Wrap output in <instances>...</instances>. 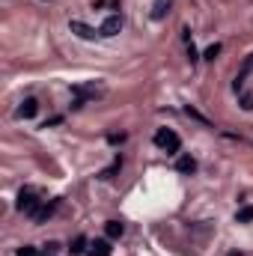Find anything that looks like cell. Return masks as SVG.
<instances>
[{"label":"cell","instance_id":"obj_6","mask_svg":"<svg viewBox=\"0 0 253 256\" xmlns=\"http://www.w3.org/2000/svg\"><path fill=\"white\" fill-rule=\"evenodd\" d=\"M176 170H179V173H194V170H197V161H194V155H179V161H176Z\"/></svg>","mask_w":253,"mask_h":256},{"label":"cell","instance_id":"obj_3","mask_svg":"<svg viewBox=\"0 0 253 256\" xmlns=\"http://www.w3.org/2000/svg\"><path fill=\"white\" fill-rule=\"evenodd\" d=\"M119 30H122V18H119V15H107V18L101 21V27H98L101 36H116Z\"/></svg>","mask_w":253,"mask_h":256},{"label":"cell","instance_id":"obj_10","mask_svg":"<svg viewBox=\"0 0 253 256\" xmlns=\"http://www.w3.org/2000/svg\"><path fill=\"white\" fill-rule=\"evenodd\" d=\"M84 247H87V238H84V235H78L75 241L69 244V253H71V256H81V253H84Z\"/></svg>","mask_w":253,"mask_h":256},{"label":"cell","instance_id":"obj_18","mask_svg":"<svg viewBox=\"0 0 253 256\" xmlns=\"http://www.w3.org/2000/svg\"><path fill=\"white\" fill-rule=\"evenodd\" d=\"M244 71H253V54H250L247 60H244Z\"/></svg>","mask_w":253,"mask_h":256},{"label":"cell","instance_id":"obj_14","mask_svg":"<svg viewBox=\"0 0 253 256\" xmlns=\"http://www.w3.org/2000/svg\"><path fill=\"white\" fill-rule=\"evenodd\" d=\"M221 54V45H211V48H206V60H214Z\"/></svg>","mask_w":253,"mask_h":256},{"label":"cell","instance_id":"obj_4","mask_svg":"<svg viewBox=\"0 0 253 256\" xmlns=\"http://www.w3.org/2000/svg\"><path fill=\"white\" fill-rule=\"evenodd\" d=\"M36 111H39V101H36V98H24L21 107H18V116H21V119H33Z\"/></svg>","mask_w":253,"mask_h":256},{"label":"cell","instance_id":"obj_12","mask_svg":"<svg viewBox=\"0 0 253 256\" xmlns=\"http://www.w3.org/2000/svg\"><path fill=\"white\" fill-rule=\"evenodd\" d=\"M51 211H54V206H42V209H39V211H36L33 217H36V221H39V224H42V221H48V217H51Z\"/></svg>","mask_w":253,"mask_h":256},{"label":"cell","instance_id":"obj_8","mask_svg":"<svg viewBox=\"0 0 253 256\" xmlns=\"http://www.w3.org/2000/svg\"><path fill=\"white\" fill-rule=\"evenodd\" d=\"M167 12H170V0H155V3H152V18L155 21L167 18Z\"/></svg>","mask_w":253,"mask_h":256},{"label":"cell","instance_id":"obj_19","mask_svg":"<svg viewBox=\"0 0 253 256\" xmlns=\"http://www.w3.org/2000/svg\"><path fill=\"white\" fill-rule=\"evenodd\" d=\"M230 256H241V253H230Z\"/></svg>","mask_w":253,"mask_h":256},{"label":"cell","instance_id":"obj_15","mask_svg":"<svg viewBox=\"0 0 253 256\" xmlns=\"http://www.w3.org/2000/svg\"><path fill=\"white\" fill-rule=\"evenodd\" d=\"M18 256H39L36 247H18Z\"/></svg>","mask_w":253,"mask_h":256},{"label":"cell","instance_id":"obj_11","mask_svg":"<svg viewBox=\"0 0 253 256\" xmlns=\"http://www.w3.org/2000/svg\"><path fill=\"white\" fill-rule=\"evenodd\" d=\"M235 221H238V224H250V221H253V206H244V209H238Z\"/></svg>","mask_w":253,"mask_h":256},{"label":"cell","instance_id":"obj_9","mask_svg":"<svg viewBox=\"0 0 253 256\" xmlns=\"http://www.w3.org/2000/svg\"><path fill=\"white\" fill-rule=\"evenodd\" d=\"M104 233H107V238H122L125 227H122L119 221H107V224H104Z\"/></svg>","mask_w":253,"mask_h":256},{"label":"cell","instance_id":"obj_17","mask_svg":"<svg viewBox=\"0 0 253 256\" xmlns=\"http://www.w3.org/2000/svg\"><path fill=\"white\" fill-rule=\"evenodd\" d=\"M60 122H63V116H51V119L45 122V128H48V125H60Z\"/></svg>","mask_w":253,"mask_h":256},{"label":"cell","instance_id":"obj_13","mask_svg":"<svg viewBox=\"0 0 253 256\" xmlns=\"http://www.w3.org/2000/svg\"><path fill=\"white\" fill-rule=\"evenodd\" d=\"M119 167H122V161H119V158H116V161H114V164H111V167H107V170H101V179H111V176H114V173H116V170H119Z\"/></svg>","mask_w":253,"mask_h":256},{"label":"cell","instance_id":"obj_1","mask_svg":"<svg viewBox=\"0 0 253 256\" xmlns=\"http://www.w3.org/2000/svg\"><path fill=\"white\" fill-rule=\"evenodd\" d=\"M155 146H158V149H164V152H179V146H182V140H179V134H176V131H170V128H161V131L155 134Z\"/></svg>","mask_w":253,"mask_h":256},{"label":"cell","instance_id":"obj_7","mask_svg":"<svg viewBox=\"0 0 253 256\" xmlns=\"http://www.w3.org/2000/svg\"><path fill=\"white\" fill-rule=\"evenodd\" d=\"M90 256H111V241H107V238H98V241L90 247Z\"/></svg>","mask_w":253,"mask_h":256},{"label":"cell","instance_id":"obj_16","mask_svg":"<svg viewBox=\"0 0 253 256\" xmlns=\"http://www.w3.org/2000/svg\"><path fill=\"white\" fill-rule=\"evenodd\" d=\"M241 107H244V111H250V107H253V98H250V95H244V98H241Z\"/></svg>","mask_w":253,"mask_h":256},{"label":"cell","instance_id":"obj_2","mask_svg":"<svg viewBox=\"0 0 253 256\" xmlns=\"http://www.w3.org/2000/svg\"><path fill=\"white\" fill-rule=\"evenodd\" d=\"M18 211H27V214H36L42 206H39V200H36V194H30V191H21V197H18Z\"/></svg>","mask_w":253,"mask_h":256},{"label":"cell","instance_id":"obj_5","mask_svg":"<svg viewBox=\"0 0 253 256\" xmlns=\"http://www.w3.org/2000/svg\"><path fill=\"white\" fill-rule=\"evenodd\" d=\"M69 30H71V33H78L81 39H92V36H95V30H92V27H87L84 21H71V24H69Z\"/></svg>","mask_w":253,"mask_h":256}]
</instances>
